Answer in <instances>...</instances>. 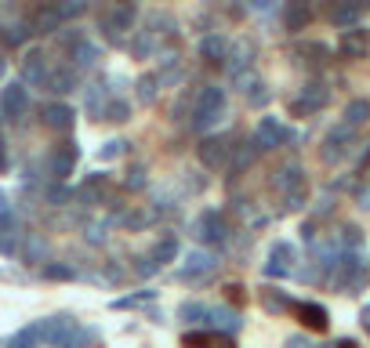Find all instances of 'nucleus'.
Returning <instances> with one entry per match:
<instances>
[{
    "label": "nucleus",
    "instance_id": "f257e3e1",
    "mask_svg": "<svg viewBox=\"0 0 370 348\" xmlns=\"http://www.w3.org/2000/svg\"><path fill=\"white\" fill-rule=\"evenodd\" d=\"M192 128L196 131H207V128H215V123H221L225 116V91L218 84H203L200 94H196V102H192Z\"/></svg>",
    "mask_w": 370,
    "mask_h": 348
},
{
    "label": "nucleus",
    "instance_id": "f03ea898",
    "mask_svg": "<svg viewBox=\"0 0 370 348\" xmlns=\"http://www.w3.org/2000/svg\"><path fill=\"white\" fill-rule=\"evenodd\" d=\"M363 279H367V261L360 254H352V250H345V254L337 258V265H334L330 283L337 290H345V294H356L363 287Z\"/></svg>",
    "mask_w": 370,
    "mask_h": 348
},
{
    "label": "nucleus",
    "instance_id": "7ed1b4c3",
    "mask_svg": "<svg viewBox=\"0 0 370 348\" xmlns=\"http://www.w3.org/2000/svg\"><path fill=\"white\" fill-rule=\"evenodd\" d=\"M330 102V87L323 84V80H309L291 102H287V109H291V116H312V113H319Z\"/></svg>",
    "mask_w": 370,
    "mask_h": 348
},
{
    "label": "nucleus",
    "instance_id": "20e7f679",
    "mask_svg": "<svg viewBox=\"0 0 370 348\" xmlns=\"http://www.w3.org/2000/svg\"><path fill=\"white\" fill-rule=\"evenodd\" d=\"M80 160V149H76V141H62V146H55L51 153H47V160H44V174L47 178H55V182H66L73 167Z\"/></svg>",
    "mask_w": 370,
    "mask_h": 348
},
{
    "label": "nucleus",
    "instance_id": "39448f33",
    "mask_svg": "<svg viewBox=\"0 0 370 348\" xmlns=\"http://www.w3.org/2000/svg\"><path fill=\"white\" fill-rule=\"evenodd\" d=\"M192 236H196L200 243H207V247L221 243L225 236H229V225H225V214H221L218 207H207V211H200V218L192 221Z\"/></svg>",
    "mask_w": 370,
    "mask_h": 348
},
{
    "label": "nucleus",
    "instance_id": "423d86ee",
    "mask_svg": "<svg viewBox=\"0 0 370 348\" xmlns=\"http://www.w3.org/2000/svg\"><path fill=\"white\" fill-rule=\"evenodd\" d=\"M287 141H294V131L287 128L280 116H262L258 128H254V146L258 149H280Z\"/></svg>",
    "mask_w": 370,
    "mask_h": 348
},
{
    "label": "nucleus",
    "instance_id": "0eeeda50",
    "mask_svg": "<svg viewBox=\"0 0 370 348\" xmlns=\"http://www.w3.org/2000/svg\"><path fill=\"white\" fill-rule=\"evenodd\" d=\"M138 22V8L135 4H112L102 11V29L109 40H120V33H127V29H135Z\"/></svg>",
    "mask_w": 370,
    "mask_h": 348
},
{
    "label": "nucleus",
    "instance_id": "6e6552de",
    "mask_svg": "<svg viewBox=\"0 0 370 348\" xmlns=\"http://www.w3.org/2000/svg\"><path fill=\"white\" fill-rule=\"evenodd\" d=\"M352 146H356V131L345 128V123H337V128H330V131H327L323 146H319V156H323L327 164H337L342 156H348V149H352Z\"/></svg>",
    "mask_w": 370,
    "mask_h": 348
},
{
    "label": "nucleus",
    "instance_id": "1a4fd4ad",
    "mask_svg": "<svg viewBox=\"0 0 370 348\" xmlns=\"http://www.w3.org/2000/svg\"><path fill=\"white\" fill-rule=\"evenodd\" d=\"M294 265H298V250H294V243L276 240V243H272V250H269V261H265L262 268H265V276L280 279V276H291V272H294Z\"/></svg>",
    "mask_w": 370,
    "mask_h": 348
},
{
    "label": "nucleus",
    "instance_id": "9d476101",
    "mask_svg": "<svg viewBox=\"0 0 370 348\" xmlns=\"http://www.w3.org/2000/svg\"><path fill=\"white\" fill-rule=\"evenodd\" d=\"M29 109V91H26V84H4V91H0V116L4 120H22V113Z\"/></svg>",
    "mask_w": 370,
    "mask_h": 348
},
{
    "label": "nucleus",
    "instance_id": "9b49d317",
    "mask_svg": "<svg viewBox=\"0 0 370 348\" xmlns=\"http://www.w3.org/2000/svg\"><path fill=\"white\" fill-rule=\"evenodd\" d=\"M272 189L280 193V200L294 196V193H305V171L298 164H283L276 167V174H272Z\"/></svg>",
    "mask_w": 370,
    "mask_h": 348
},
{
    "label": "nucleus",
    "instance_id": "f8f14e48",
    "mask_svg": "<svg viewBox=\"0 0 370 348\" xmlns=\"http://www.w3.org/2000/svg\"><path fill=\"white\" fill-rule=\"evenodd\" d=\"M196 156H200V164H203V167L218 171L225 160H229V141L218 138V134H203V138H200V146H196Z\"/></svg>",
    "mask_w": 370,
    "mask_h": 348
},
{
    "label": "nucleus",
    "instance_id": "ddd939ff",
    "mask_svg": "<svg viewBox=\"0 0 370 348\" xmlns=\"http://www.w3.org/2000/svg\"><path fill=\"white\" fill-rule=\"evenodd\" d=\"M112 102V94H109V76H99L94 84H87V94H84V105H87V116L94 120H106V109Z\"/></svg>",
    "mask_w": 370,
    "mask_h": 348
},
{
    "label": "nucleus",
    "instance_id": "4468645a",
    "mask_svg": "<svg viewBox=\"0 0 370 348\" xmlns=\"http://www.w3.org/2000/svg\"><path fill=\"white\" fill-rule=\"evenodd\" d=\"M76 200L84 203V207H102V203L109 200V178L99 171V174H87V182L80 185Z\"/></svg>",
    "mask_w": 370,
    "mask_h": 348
},
{
    "label": "nucleus",
    "instance_id": "2eb2a0df",
    "mask_svg": "<svg viewBox=\"0 0 370 348\" xmlns=\"http://www.w3.org/2000/svg\"><path fill=\"white\" fill-rule=\"evenodd\" d=\"M44 128H51V131H62V134H69L73 131V123H76V113H73V105L66 102H51V105H44Z\"/></svg>",
    "mask_w": 370,
    "mask_h": 348
},
{
    "label": "nucleus",
    "instance_id": "dca6fc26",
    "mask_svg": "<svg viewBox=\"0 0 370 348\" xmlns=\"http://www.w3.org/2000/svg\"><path fill=\"white\" fill-rule=\"evenodd\" d=\"M207 323H211L218 334H225V338H233L239 327H244V320H239V312L236 308H229V305H211V312H207Z\"/></svg>",
    "mask_w": 370,
    "mask_h": 348
},
{
    "label": "nucleus",
    "instance_id": "f3484780",
    "mask_svg": "<svg viewBox=\"0 0 370 348\" xmlns=\"http://www.w3.org/2000/svg\"><path fill=\"white\" fill-rule=\"evenodd\" d=\"M337 51H342V58H363L370 51V33L367 29H345L342 40H337Z\"/></svg>",
    "mask_w": 370,
    "mask_h": 348
},
{
    "label": "nucleus",
    "instance_id": "a211bd4d",
    "mask_svg": "<svg viewBox=\"0 0 370 348\" xmlns=\"http://www.w3.org/2000/svg\"><path fill=\"white\" fill-rule=\"evenodd\" d=\"M294 315L301 320V327L319 330V334H323V330L330 327V315H327V308H323V305H316V302H298V305H294Z\"/></svg>",
    "mask_w": 370,
    "mask_h": 348
},
{
    "label": "nucleus",
    "instance_id": "6ab92c4d",
    "mask_svg": "<svg viewBox=\"0 0 370 348\" xmlns=\"http://www.w3.org/2000/svg\"><path fill=\"white\" fill-rule=\"evenodd\" d=\"M360 19H363V4H356V0H342V4L330 8V22L342 29V33L345 29H356Z\"/></svg>",
    "mask_w": 370,
    "mask_h": 348
},
{
    "label": "nucleus",
    "instance_id": "aec40b11",
    "mask_svg": "<svg viewBox=\"0 0 370 348\" xmlns=\"http://www.w3.org/2000/svg\"><path fill=\"white\" fill-rule=\"evenodd\" d=\"M196 51H200L203 62H215V66H221V62L229 58V40H225L221 33H207V37H200Z\"/></svg>",
    "mask_w": 370,
    "mask_h": 348
},
{
    "label": "nucleus",
    "instance_id": "412c9836",
    "mask_svg": "<svg viewBox=\"0 0 370 348\" xmlns=\"http://www.w3.org/2000/svg\"><path fill=\"white\" fill-rule=\"evenodd\" d=\"M215 265H218V258H215V254H207V250H192V254L185 258V265H182L174 276H178V279H196L200 272L207 276Z\"/></svg>",
    "mask_w": 370,
    "mask_h": 348
},
{
    "label": "nucleus",
    "instance_id": "4be33fe9",
    "mask_svg": "<svg viewBox=\"0 0 370 348\" xmlns=\"http://www.w3.org/2000/svg\"><path fill=\"white\" fill-rule=\"evenodd\" d=\"M80 84V73L73 66H58L47 73V80H44V91H51V94H69L73 87Z\"/></svg>",
    "mask_w": 370,
    "mask_h": 348
},
{
    "label": "nucleus",
    "instance_id": "5701e85b",
    "mask_svg": "<svg viewBox=\"0 0 370 348\" xmlns=\"http://www.w3.org/2000/svg\"><path fill=\"white\" fill-rule=\"evenodd\" d=\"M294 58L301 62V66H309V69H319V66H327L330 47H327V44L309 40V44H298V47H294Z\"/></svg>",
    "mask_w": 370,
    "mask_h": 348
},
{
    "label": "nucleus",
    "instance_id": "b1692460",
    "mask_svg": "<svg viewBox=\"0 0 370 348\" xmlns=\"http://www.w3.org/2000/svg\"><path fill=\"white\" fill-rule=\"evenodd\" d=\"M58 26H62L58 4H44V8H37L33 15H29V33H55Z\"/></svg>",
    "mask_w": 370,
    "mask_h": 348
},
{
    "label": "nucleus",
    "instance_id": "393cba45",
    "mask_svg": "<svg viewBox=\"0 0 370 348\" xmlns=\"http://www.w3.org/2000/svg\"><path fill=\"white\" fill-rule=\"evenodd\" d=\"M47 73H51V69H47V55H44V51H29V55L22 58V76H26L33 87H44Z\"/></svg>",
    "mask_w": 370,
    "mask_h": 348
},
{
    "label": "nucleus",
    "instance_id": "a878e982",
    "mask_svg": "<svg viewBox=\"0 0 370 348\" xmlns=\"http://www.w3.org/2000/svg\"><path fill=\"white\" fill-rule=\"evenodd\" d=\"M178 254H182V243L174 240V236H160V240L153 243V250H149V261H153L156 268H164V265H171Z\"/></svg>",
    "mask_w": 370,
    "mask_h": 348
},
{
    "label": "nucleus",
    "instance_id": "bb28decb",
    "mask_svg": "<svg viewBox=\"0 0 370 348\" xmlns=\"http://www.w3.org/2000/svg\"><path fill=\"white\" fill-rule=\"evenodd\" d=\"M262 308L272 312V315H280V312H291L294 302H291V294L280 290V287H262Z\"/></svg>",
    "mask_w": 370,
    "mask_h": 348
},
{
    "label": "nucleus",
    "instance_id": "cd10ccee",
    "mask_svg": "<svg viewBox=\"0 0 370 348\" xmlns=\"http://www.w3.org/2000/svg\"><path fill=\"white\" fill-rule=\"evenodd\" d=\"M40 327H44V341L47 345H58L76 327V320H69V315H51V320H40Z\"/></svg>",
    "mask_w": 370,
    "mask_h": 348
},
{
    "label": "nucleus",
    "instance_id": "c85d7f7f",
    "mask_svg": "<svg viewBox=\"0 0 370 348\" xmlns=\"http://www.w3.org/2000/svg\"><path fill=\"white\" fill-rule=\"evenodd\" d=\"M69 58H73V69H76V73L84 69V66H94V62H99V44L87 40V37H80L76 47L69 51Z\"/></svg>",
    "mask_w": 370,
    "mask_h": 348
},
{
    "label": "nucleus",
    "instance_id": "c756f323",
    "mask_svg": "<svg viewBox=\"0 0 370 348\" xmlns=\"http://www.w3.org/2000/svg\"><path fill=\"white\" fill-rule=\"evenodd\" d=\"M40 345H44V327H40V320L29 323V327H22L19 334L8 341V348H40Z\"/></svg>",
    "mask_w": 370,
    "mask_h": 348
},
{
    "label": "nucleus",
    "instance_id": "7c9ffc66",
    "mask_svg": "<svg viewBox=\"0 0 370 348\" xmlns=\"http://www.w3.org/2000/svg\"><path fill=\"white\" fill-rule=\"evenodd\" d=\"M309 22H312V8H309V4H301V0L283 11V26L291 29V33H298V29H305Z\"/></svg>",
    "mask_w": 370,
    "mask_h": 348
},
{
    "label": "nucleus",
    "instance_id": "2f4dec72",
    "mask_svg": "<svg viewBox=\"0 0 370 348\" xmlns=\"http://www.w3.org/2000/svg\"><path fill=\"white\" fill-rule=\"evenodd\" d=\"M370 120V102L367 98H352L348 105H345V128H352V131H356V128H363V123Z\"/></svg>",
    "mask_w": 370,
    "mask_h": 348
},
{
    "label": "nucleus",
    "instance_id": "473e14b6",
    "mask_svg": "<svg viewBox=\"0 0 370 348\" xmlns=\"http://www.w3.org/2000/svg\"><path fill=\"white\" fill-rule=\"evenodd\" d=\"M254 156H258V146L254 141H244V146H233V174L247 171L254 164Z\"/></svg>",
    "mask_w": 370,
    "mask_h": 348
},
{
    "label": "nucleus",
    "instance_id": "72a5a7b5",
    "mask_svg": "<svg viewBox=\"0 0 370 348\" xmlns=\"http://www.w3.org/2000/svg\"><path fill=\"white\" fill-rule=\"evenodd\" d=\"M207 312H211V305H203V302H185L178 308V320H189V323H207Z\"/></svg>",
    "mask_w": 370,
    "mask_h": 348
},
{
    "label": "nucleus",
    "instance_id": "f704fd0d",
    "mask_svg": "<svg viewBox=\"0 0 370 348\" xmlns=\"http://www.w3.org/2000/svg\"><path fill=\"white\" fill-rule=\"evenodd\" d=\"M156 94H160V80H156V73H146V76L138 80V98L149 105V102H156Z\"/></svg>",
    "mask_w": 370,
    "mask_h": 348
},
{
    "label": "nucleus",
    "instance_id": "c9c22d12",
    "mask_svg": "<svg viewBox=\"0 0 370 348\" xmlns=\"http://www.w3.org/2000/svg\"><path fill=\"white\" fill-rule=\"evenodd\" d=\"M15 243H19L15 221H0V254H15Z\"/></svg>",
    "mask_w": 370,
    "mask_h": 348
},
{
    "label": "nucleus",
    "instance_id": "e433bc0d",
    "mask_svg": "<svg viewBox=\"0 0 370 348\" xmlns=\"http://www.w3.org/2000/svg\"><path fill=\"white\" fill-rule=\"evenodd\" d=\"M87 338H91V330H84V327L76 323V327H73L69 334L62 338V341H58L55 348H84V345H87Z\"/></svg>",
    "mask_w": 370,
    "mask_h": 348
},
{
    "label": "nucleus",
    "instance_id": "4c0bfd02",
    "mask_svg": "<svg viewBox=\"0 0 370 348\" xmlns=\"http://www.w3.org/2000/svg\"><path fill=\"white\" fill-rule=\"evenodd\" d=\"M156 218H160V211H146V207H142V211H131V214H127L124 225H127V229H142V225H153Z\"/></svg>",
    "mask_w": 370,
    "mask_h": 348
},
{
    "label": "nucleus",
    "instance_id": "58836bf2",
    "mask_svg": "<svg viewBox=\"0 0 370 348\" xmlns=\"http://www.w3.org/2000/svg\"><path fill=\"white\" fill-rule=\"evenodd\" d=\"M156 297V290H138V294H131V297H117L112 302V308H135V305H149Z\"/></svg>",
    "mask_w": 370,
    "mask_h": 348
},
{
    "label": "nucleus",
    "instance_id": "ea45409f",
    "mask_svg": "<svg viewBox=\"0 0 370 348\" xmlns=\"http://www.w3.org/2000/svg\"><path fill=\"white\" fill-rule=\"evenodd\" d=\"M363 243V232L356 229V225H345L342 229V236H337V247H352V254H356V247Z\"/></svg>",
    "mask_w": 370,
    "mask_h": 348
},
{
    "label": "nucleus",
    "instance_id": "a19ab883",
    "mask_svg": "<svg viewBox=\"0 0 370 348\" xmlns=\"http://www.w3.org/2000/svg\"><path fill=\"white\" fill-rule=\"evenodd\" d=\"M124 189H131V193H138V189H146V167H142V164H135L131 171H127Z\"/></svg>",
    "mask_w": 370,
    "mask_h": 348
},
{
    "label": "nucleus",
    "instance_id": "79ce46f5",
    "mask_svg": "<svg viewBox=\"0 0 370 348\" xmlns=\"http://www.w3.org/2000/svg\"><path fill=\"white\" fill-rule=\"evenodd\" d=\"M127 146H131V141L112 138V141H106V146L99 149V156H102V160H117V156H124V153H127Z\"/></svg>",
    "mask_w": 370,
    "mask_h": 348
},
{
    "label": "nucleus",
    "instance_id": "37998d69",
    "mask_svg": "<svg viewBox=\"0 0 370 348\" xmlns=\"http://www.w3.org/2000/svg\"><path fill=\"white\" fill-rule=\"evenodd\" d=\"M182 348H211V334H203V330H189V334H182Z\"/></svg>",
    "mask_w": 370,
    "mask_h": 348
},
{
    "label": "nucleus",
    "instance_id": "c03bdc74",
    "mask_svg": "<svg viewBox=\"0 0 370 348\" xmlns=\"http://www.w3.org/2000/svg\"><path fill=\"white\" fill-rule=\"evenodd\" d=\"M26 37H29L26 26H4V29H0V40H4V44H22Z\"/></svg>",
    "mask_w": 370,
    "mask_h": 348
},
{
    "label": "nucleus",
    "instance_id": "a18cd8bd",
    "mask_svg": "<svg viewBox=\"0 0 370 348\" xmlns=\"http://www.w3.org/2000/svg\"><path fill=\"white\" fill-rule=\"evenodd\" d=\"M127 116H131L127 102H124V98H112V102H109V109H106V120H117V123H120V120H127Z\"/></svg>",
    "mask_w": 370,
    "mask_h": 348
},
{
    "label": "nucleus",
    "instance_id": "49530a36",
    "mask_svg": "<svg viewBox=\"0 0 370 348\" xmlns=\"http://www.w3.org/2000/svg\"><path fill=\"white\" fill-rule=\"evenodd\" d=\"M84 0H66V4H58V19L66 22V19H76V15H84Z\"/></svg>",
    "mask_w": 370,
    "mask_h": 348
},
{
    "label": "nucleus",
    "instance_id": "de8ad7c7",
    "mask_svg": "<svg viewBox=\"0 0 370 348\" xmlns=\"http://www.w3.org/2000/svg\"><path fill=\"white\" fill-rule=\"evenodd\" d=\"M269 98H272V91L265 87V84H254L251 91H247V102L258 109V105H269Z\"/></svg>",
    "mask_w": 370,
    "mask_h": 348
},
{
    "label": "nucleus",
    "instance_id": "09e8293b",
    "mask_svg": "<svg viewBox=\"0 0 370 348\" xmlns=\"http://www.w3.org/2000/svg\"><path fill=\"white\" fill-rule=\"evenodd\" d=\"M73 265H47L44 268V279H73Z\"/></svg>",
    "mask_w": 370,
    "mask_h": 348
},
{
    "label": "nucleus",
    "instance_id": "8fccbe9b",
    "mask_svg": "<svg viewBox=\"0 0 370 348\" xmlns=\"http://www.w3.org/2000/svg\"><path fill=\"white\" fill-rule=\"evenodd\" d=\"M287 348H323V345H316L312 338H305V334H291V338H287Z\"/></svg>",
    "mask_w": 370,
    "mask_h": 348
},
{
    "label": "nucleus",
    "instance_id": "3c124183",
    "mask_svg": "<svg viewBox=\"0 0 370 348\" xmlns=\"http://www.w3.org/2000/svg\"><path fill=\"white\" fill-rule=\"evenodd\" d=\"M211 348H236V341L225 334H211Z\"/></svg>",
    "mask_w": 370,
    "mask_h": 348
},
{
    "label": "nucleus",
    "instance_id": "603ef678",
    "mask_svg": "<svg viewBox=\"0 0 370 348\" xmlns=\"http://www.w3.org/2000/svg\"><path fill=\"white\" fill-rule=\"evenodd\" d=\"M334 348H360V345L352 341V338H342V341H334Z\"/></svg>",
    "mask_w": 370,
    "mask_h": 348
},
{
    "label": "nucleus",
    "instance_id": "864d4df0",
    "mask_svg": "<svg viewBox=\"0 0 370 348\" xmlns=\"http://www.w3.org/2000/svg\"><path fill=\"white\" fill-rule=\"evenodd\" d=\"M8 167V153H4V134H0V171Z\"/></svg>",
    "mask_w": 370,
    "mask_h": 348
},
{
    "label": "nucleus",
    "instance_id": "5fc2aeb1",
    "mask_svg": "<svg viewBox=\"0 0 370 348\" xmlns=\"http://www.w3.org/2000/svg\"><path fill=\"white\" fill-rule=\"evenodd\" d=\"M4 73H8V62H4V58H0V80H4Z\"/></svg>",
    "mask_w": 370,
    "mask_h": 348
},
{
    "label": "nucleus",
    "instance_id": "6e6d98bb",
    "mask_svg": "<svg viewBox=\"0 0 370 348\" xmlns=\"http://www.w3.org/2000/svg\"><path fill=\"white\" fill-rule=\"evenodd\" d=\"M363 323H367V330H370V320H363Z\"/></svg>",
    "mask_w": 370,
    "mask_h": 348
}]
</instances>
